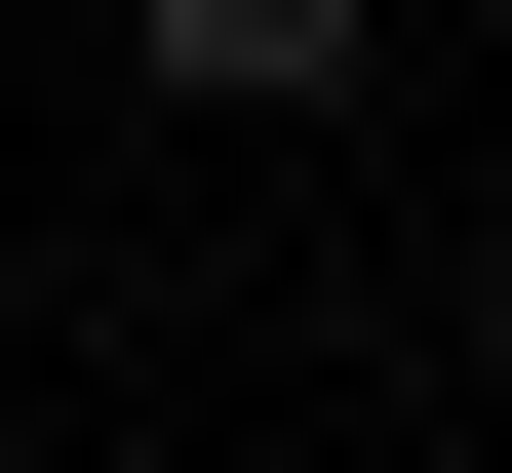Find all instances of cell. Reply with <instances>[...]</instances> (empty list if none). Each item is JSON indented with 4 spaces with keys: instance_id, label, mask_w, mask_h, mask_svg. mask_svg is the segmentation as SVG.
<instances>
[{
    "instance_id": "obj_1",
    "label": "cell",
    "mask_w": 512,
    "mask_h": 473,
    "mask_svg": "<svg viewBox=\"0 0 512 473\" xmlns=\"http://www.w3.org/2000/svg\"><path fill=\"white\" fill-rule=\"evenodd\" d=\"M355 40H394V0H158V79H197V119H316Z\"/></svg>"
}]
</instances>
